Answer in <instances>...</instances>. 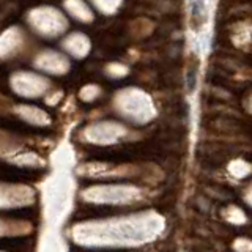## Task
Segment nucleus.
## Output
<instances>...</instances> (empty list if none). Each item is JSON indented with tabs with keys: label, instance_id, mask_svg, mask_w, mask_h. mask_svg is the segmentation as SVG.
I'll return each instance as SVG.
<instances>
[{
	"label": "nucleus",
	"instance_id": "obj_1",
	"mask_svg": "<svg viewBox=\"0 0 252 252\" xmlns=\"http://www.w3.org/2000/svg\"><path fill=\"white\" fill-rule=\"evenodd\" d=\"M199 69H200V60L195 54H191L188 59V66H186V87L188 93H194L195 85H197V77H199Z\"/></svg>",
	"mask_w": 252,
	"mask_h": 252
},
{
	"label": "nucleus",
	"instance_id": "obj_2",
	"mask_svg": "<svg viewBox=\"0 0 252 252\" xmlns=\"http://www.w3.org/2000/svg\"><path fill=\"white\" fill-rule=\"evenodd\" d=\"M205 24V5L202 0H192L191 3V29L199 30Z\"/></svg>",
	"mask_w": 252,
	"mask_h": 252
}]
</instances>
